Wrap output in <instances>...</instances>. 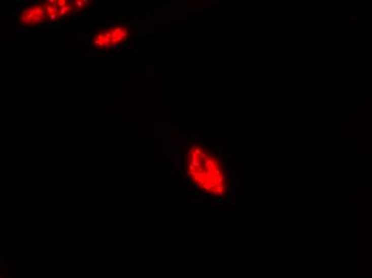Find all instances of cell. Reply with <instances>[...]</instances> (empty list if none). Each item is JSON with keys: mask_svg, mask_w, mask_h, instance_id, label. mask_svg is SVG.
<instances>
[{"mask_svg": "<svg viewBox=\"0 0 372 278\" xmlns=\"http://www.w3.org/2000/svg\"><path fill=\"white\" fill-rule=\"evenodd\" d=\"M46 19L44 5L36 4L28 6L19 14V23L25 27H35L41 25Z\"/></svg>", "mask_w": 372, "mask_h": 278, "instance_id": "obj_4", "label": "cell"}, {"mask_svg": "<svg viewBox=\"0 0 372 278\" xmlns=\"http://www.w3.org/2000/svg\"><path fill=\"white\" fill-rule=\"evenodd\" d=\"M129 36L128 29L124 26H113L95 33L92 39V46L96 49H110L124 43Z\"/></svg>", "mask_w": 372, "mask_h": 278, "instance_id": "obj_2", "label": "cell"}, {"mask_svg": "<svg viewBox=\"0 0 372 278\" xmlns=\"http://www.w3.org/2000/svg\"><path fill=\"white\" fill-rule=\"evenodd\" d=\"M71 4L74 10H78L79 11V10H84L88 6L89 2H87V0H78V2H73Z\"/></svg>", "mask_w": 372, "mask_h": 278, "instance_id": "obj_5", "label": "cell"}, {"mask_svg": "<svg viewBox=\"0 0 372 278\" xmlns=\"http://www.w3.org/2000/svg\"><path fill=\"white\" fill-rule=\"evenodd\" d=\"M46 11V19L50 22H57L65 18L73 12L72 4L66 0H49L44 3Z\"/></svg>", "mask_w": 372, "mask_h": 278, "instance_id": "obj_3", "label": "cell"}, {"mask_svg": "<svg viewBox=\"0 0 372 278\" xmlns=\"http://www.w3.org/2000/svg\"><path fill=\"white\" fill-rule=\"evenodd\" d=\"M185 172L189 183L205 195L222 198L228 193V178L218 156L207 147L195 144L186 152Z\"/></svg>", "mask_w": 372, "mask_h": 278, "instance_id": "obj_1", "label": "cell"}]
</instances>
